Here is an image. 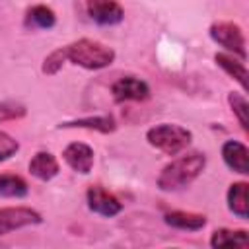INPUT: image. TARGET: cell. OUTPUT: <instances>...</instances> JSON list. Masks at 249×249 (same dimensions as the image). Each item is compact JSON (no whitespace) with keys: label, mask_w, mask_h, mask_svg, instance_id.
<instances>
[{"label":"cell","mask_w":249,"mask_h":249,"mask_svg":"<svg viewBox=\"0 0 249 249\" xmlns=\"http://www.w3.org/2000/svg\"><path fill=\"white\" fill-rule=\"evenodd\" d=\"M163 222L175 230L183 231H198L206 226V216L198 212H187V210H171L163 214Z\"/></svg>","instance_id":"obj_12"},{"label":"cell","mask_w":249,"mask_h":249,"mask_svg":"<svg viewBox=\"0 0 249 249\" xmlns=\"http://www.w3.org/2000/svg\"><path fill=\"white\" fill-rule=\"evenodd\" d=\"M247 183L245 181H235L230 185L228 193H226V200H228V208L233 216L247 220L249 218V202H247Z\"/></svg>","instance_id":"obj_14"},{"label":"cell","mask_w":249,"mask_h":249,"mask_svg":"<svg viewBox=\"0 0 249 249\" xmlns=\"http://www.w3.org/2000/svg\"><path fill=\"white\" fill-rule=\"evenodd\" d=\"M86 202H88V208L91 212H95L99 216H105V218H113V216H117L123 210V202L113 193H109L105 187H101V185L88 187Z\"/></svg>","instance_id":"obj_6"},{"label":"cell","mask_w":249,"mask_h":249,"mask_svg":"<svg viewBox=\"0 0 249 249\" xmlns=\"http://www.w3.org/2000/svg\"><path fill=\"white\" fill-rule=\"evenodd\" d=\"M64 62H66L64 51H62V47H58V49H54L53 53H49V54L45 56V60H43V64H41V72L47 74V76H54V74H58V72L62 70Z\"/></svg>","instance_id":"obj_20"},{"label":"cell","mask_w":249,"mask_h":249,"mask_svg":"<svg viewBox=\"0 0 249 249\" xmlns=\"http://www.w3.org/2000/svg\"><path fill=\"white\" fill-rule=\"evenodd\" d=\"M206 167V156L202 152H189L183 154L175 160H171L163 169L160 171L156 185L160 191L171 193V191H181L189 187Z\"/></svg>","instance_id":"obj_1"},{"label":"cell","mask_w":249,"mask_h":249,"mask_svg":"<svg viewBox=\"0 0 249 249\" xmlns=\"http://www.w3.org/2000/svg\"><path fill=\"white\" fill-rule=\"evenodd\" d=\"M29 193V185L23 177L16 173H0V196L4 198H23Z\"/></svg>","instance_id":"obj_18"},{"label":"cell","mask_w":249,"mask_h":249,"mask_svg":"<svg viewBox=\"0 0 249 249\" xmlns=\"http://www.w3.org/2000/svg\"><path fill=\"white\" fill-rule=\"evenodd\" d=\"M27 115V107L18 101H0V123L19 121Z\"/></svg>","instance_id":"obj_21"},{"label":"cell","mask_w":249,"mask_h":249,"mask_svg":"<svg viewBox=\"0 0 249 249\" xmlns=\"http://www.w3.org/2000/svg\"><path fill=\"white\" fill-rule=\"evenodd\" d=\"M39 224H43V216L31 206L0 208V235H6L10 231H16L27 226H39Z\"/></svg>","instance_id":"obj_5"},{"label":"cell","mask_w":249,"mask_h":249,"mask_svg":"<svg viewBox=\"0 0 249 249\" xmlns=\"http://www.w3.org/2000/svg\"><path fill=\"white\" fill-rule=\"evenodd\" d=\"M146 140L152 148L160 150L161 154L177 156L193 142V132L175 123H161V124L148 128Z\"/></svg>","instance_id":"obj_3"},{"label":"cell","mask_w":249,"mask_h":249,"mask_svg":"<svg viewBox=\"0 0 249 249\" xmlns=\"http://www.w3.org/2000/svg\"><path fill=\"white\" fill-rule=\"evenodd\" d=\"M210 245L212 247H228V245H237V247H247L249 237L245 230H231V228H218L210 235Z\"/></svg>","instance_id":"obj_17"},{"label":"cell","mask_w":249,"mask_h":249,"mask_svg":"<svg viewBox=\"0 0 249 249\" xmlns=\"http://www.w3.org/2000/svg\"><path fill=\"white\" fill-rule=\"evenodd\" d=\"M27 167H29V173L35 179H39V181H51L60 171L58 160L51 152H45V150L33 154V158L29 160V165Z\"/></svg>","instance_id":"obj_11"},{"label":"cell","mask_w":249,"mask_h":249,"mask_svg":"<svg viewBox=\"0 0 249 249\" xmlns=\"http://www.w3.org/2000/svg\"><path fill=\"white\" fill-rule=\"evenodd\" d=\"M208 33H210L212 41L218 43L220 47H224L230 54H235V56H239V58L245 60V56H247L245 35H243V29L237 23L220 19V21H214L210 25Z\"/></svg>","instance_id":"obj_4"},{"label":"cell","mask_w":249,"mask_h":249,"mask_svg":"<svg viewBox=\"0 0 249 249\" xmlns=\"http://www.w3.org/2000/svg\"><path fill=\"white\" fill-rule=\"evenodd\" d=\"M222 160L224 163L239 175L249 173V150L239 140H226L222 146Z\"/></svg>","instance_id":"obj_10"},{"label":"cell","mask_w":249,"mask_h":249,"mask_svg":"<svg viewBox=\"0 0 249 249\" xmlns=\"http://www.w3.org/2000/svg\"><path fill=\"white\" fill-rule=\"evenodd\" d=\"M23 25L27 29H51L56 25V14L45 4H35L27 8L23 16Z\"/></svg>","instance_id":"obj_16"},{"label":"cell","mask_w":249,"mask_h":249,"mask_svg":"<svg viewBox=\"0 0 249 249\" xmlns=\"http://www.w3.org/2000/svg\"><path fill=\"white\" fill-rule=\"evenodd\" d=\"M66 62L80 66L84 70H101L115 62V51L95 39L82 37L62 47Z\"/></svg>","instance_id":"obj_2"},{"label":"cell","mask_w":249,"mask_h":249,"mask_svg":"<svg viewBox=\"0 0 249 249\" xmlns=\"http://www.w3.org/2000/svg\"><path fill=\"white\" fill-rule=\"evenodd\" d=\"M18 152H19V142H18L12 134L0 130V161L10 160V158L16 156Z\"/></svg>","instance_id":"obj_22"},{"label":"cell","mask_w":249,"mask_h":249,"mask_svg":"<svg viewBox=\"0 0 249 249\" xmlns=\"http://www.w3.org/2000/svg\"><path fill=\"white\" fill-rule=\"evenodd\" d=\"M86 12L97 25H117L124 18V10L117 0H86Z\"/></svg>","instance_id":"obj_8"},{"label":"cell","mask_w":249,"mask_h":249,"mask_svg":"<svg viewBox=\"0 0 249 249\" xmlns=\"http://www.w3.org/2000/svg\"><path fill=\"white\" fill-rule=\"evenodd\" d=\"M60 128H86V130H97L101 134L115 132L117 121L113 115H95V117H82L74 121H66L58 124Z\"/></svg>","instance_id":"obj_13"},{"label":"cell","mask_w":249,"mask_h":249,"mask_svg":"<svg viewBox=\"0 0 249 249\" xmlns=\"http://www.w3.org/2000/svg\"><path fill=\"white\" fill-rule=\"evenodd\" d=\"M228 103L231 107V113L235 115L239 126L243 128V132L249 130V103L245 99L243 93H237V91H230L228 93Z\"/></svg>","instance_id":"obj_19"},{"label":"cell","mask_w":249,"mask_h":249,"mask_svg":"<svg viewBox=\"0 0 249 249\" xmlns=\"http://www.w3.org/2000/svg\"><path fill=\"white\" fill-rule=\"evenodd\" d=\"M214 60L228 76H231L241 86V89H247V68H245L243 58L230 54V53H216Z\"/></svg>","instance_id":"obj_15"},{"label":"cell","mask_w":249,"mask_h":249,"mask_svg":"<svg viewBox=\"0 0 249 249\" xmlns=\"http://www.w3.org/2000/svg\"><path fill=\"white\" fill-rule=\"evenodd\" d=\"M62 160L66 161V165L82 175H88L93 167L95 161V154L93 148L88 146L86 142H70L64 150H62Z\"/></svg>","instance_id":"obj_9"},{"label":"cell","mask_w":249,"mask_h":249,"mask_svg":"<svg viewBox=\"0 0 249 249\" xmlns=\"http://www.w3.org/2000/svg\"><path fill=\"white\" fill-rule=\"evenodd\" d=\"M111 95L117 103H126V101H146L150 97V86L136 78V76H123L113 82L111 86Z\"/></svg>","instance_id":"obj_7"}]
</instances>
